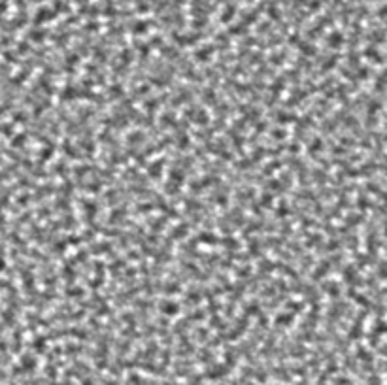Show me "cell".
Returning <instances> with one entry per match:
<instances>
[{"label":"cell","mask_w":387,"mask_h":385,"mask_svg":"<svg viewBox=\"0 0 387 385\" xmlns=\"http://www.w3.org/2000/svg\"><path fill=\"white\" fill-rule=\"evenodd\" d=\"M162 308H165V312H172V314H174L176 310H177V308H176V306H172V304H165Z\"/></svg>","instance_id":"1"}]
</instances>
